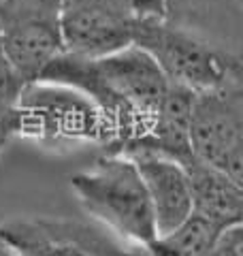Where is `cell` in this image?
Here are the masks:
<instances>
[{"label": "cell", "mask_w": 243, "mask_h": 256, "mask_svg": "<svg viewBox=\"0 0 243 256\" xmlns=\"http://www.w3.org/2000/svg\"><path fill=\"white\" fill-rule=\"evenodd\" d=\"M132 45L194 94L243 86L239 0H164L162 20L134 24Z\"/></svg>", "instance_id": "6da1fadb"}, {"label": "cell", "mask_w": 243, "mask_h": 256, "mask_svg": "<svg viewBox=\"0 0 243 256\" xmlns=\"http://www.w3.org/2000/svg\"><path fill=\"white\" fill-rule=\"evenodd\" d=\"M38 82L75 88L90 98L111 132L104 152H120L148 137L171 84L154 58L134 45L102 58L62 54Z\"/></svg>", "instance_id": "7a4b0ae2"}, {"label": "cell", "mask_w": 243, "mask_h": 256, "mask_svg": "<svg viewBox=\"0 0 243 256\" xmlns=\"http://www.w3.org/2000/svg\"><path fill=\"white\" fill-rule=\"evenodd\" d=\"M70 188L94 220L130 246H148L156 239L148 190L132 158L104 152L72 175Z\"/></svg>", "instance_id": "3957f363"}, {"label": "cell", "mask_w": 243, "mask_h": 256, "mask_svg": "<svg viewBox=\"0 0 243 256\" xmlns=\"http://www.w3.org/2000/svg\"><path fill=\"white\" fill-rule=\"evenodd\" d=\"M18 137L38 143L92 141L107 148L111 132L100 111L75 88L34 82L18 100Z\"/></svg>", "instance_id": "277c9868"}, {"label": "cell", "mask_w": 243, "mask_h": 256, "mask_svg": "<svg viewBox=\"0 0 243 256\" xmlns=\"http://www.w3.org/2000/svg\"><path fill=\"white\" fill-rule=\"evenodd\" d=\"M0 50L24 86L64 54L60 0H0Z\"/></svg>", "instance_id": "5b68a950"}, {"label": "cell", "mask_w": 243, "mask_h": 256, "mask_svg": "<svg viewBox=\"0 0 243 256\" xmlns=\"http://www.w3.org/2000/svg\"><path fill=\"white\" fill-rule=\"evenodd\" d=\"M190 150L196 160L243 184V86L194 94Z\"/></svg>", "instance_id": "8992f818"}, {"label": "cell", "mask_w": 243, "mask_h": 256, "mask_svg": "<svg viewBox=\"0 0 243 256\" xmlns=\"http://www.w3.org/2000/svg\"><path fill=\"white\" fill-rule=\"evenodd\" d=\"M0 237L20 256H128V248L94 224L32 216L0 222Z\"/></svg>", "instance_id": "52a82bcc"}, {"label": "cell", "mask_w": 243, "mask_h": 256, "mask_svg": "<svg viewBox=\"0 0 243 256\" xmlns=\"http://www.w3.org/2000/svg\"><path fill=\"white\" fill-rule=\"evenodd\" d=\"M64 54L102 58L132 45V0H60Z\"/></svg>", "instance_id": "ba28073f"}, {"label": "cell", "mask_w": 243, "mask_h": 256, "mask_svg": "<svg viewBox=\"0 0 243 256\" xmlns=\"http://www.w3.org/2000/svg\"><path fill=\"white\" fill-rule=\"evenodd\" d=\"M136 169L148 190L156 237L171 233L192 216L190 184L184 166L156 154H132Z\"/></svg>", "instance_id": "9c48e42d"}, {"label": "cell", "mask_w": 243, "mask_h": 256, "mask_svg": "<svg viewBox=\"0 0 243 256\" xmlns=\"http://www.w3.org/2000/svg\"><path fill=\"white\" fill-rule=\"evenodd\" d=\"M194 92L180 84H168L164 100L152 124L148 137L122 148L118 154H156L184 164L192 158L190 150V109Z\"/></svg>", "instance_id": "30bf717a"}, {"label": "cell", "mask_w": 243, "mask_h": 256, "mask_svg": "<svg viewBox=\"0 0 243 256\" xmlns=\"http://www.w3.org/2000/svg\"><path fill=\"white\" fill-rule=\"evenodd\" d=\"M190 184L192 214L205 218L220 230L241 224L243 214V188L228 175L214 169L196 158L182 164Z\"/></svg>", "instance_id": "8fae6325"}, {"label": "cell", "mask_w": 243, "mask_h": 256, "mask_svg": "<svg viewBox=\"0 0 243 256\" xmlns=\"http://www.w3.org/2000/svg\"><path fill=\"white\" fill-rule=\"evenodd\" d=\"M241 250H243V230L241 224H237V226L222 230L214 242V246L202 256H241Z\"/></svg>", "instance_id": "7c38bea8"}, {"label": "cell", "mask_w": 243, "mask_h": 256, "mask_svg": "<svg viewBox=\"0 0 243 256\" xmlns=\"http://www.w3.org/2000/svg\"><path fill=\"white\" fill-rule=\"evenodd\" d=\"M18 137L15 134V128L11 126V124H4V122H0V152H2L9 143Z\"/></svg>", "instance_id": "4fadbf2b"}, {"label": "cell", "mask_w": 243, "mask_h": 256, "mask_svg": "<svg viewBox=\"0 0 243 256\" xmlns=\"http://www.w3.org/2000/svg\"><path fill=\"white\" fill-rule=\"evenodd\" d=\"M0 256H20V254L15 252L13 248H11L9 244H6L2 237H0Z\"/></svg>", "instance_id": "5bb4252c"}, {"label": "cell", "mask_w": 243, "mask_h": 256, "mask_svg": "<svg viewBox=\"0 0 243 256\" xmlns=\"http://www.w3.org/2000/svg\"><path fill=\"white\" fill-rule=\"evenodd\" d=\"M4 68H9V64H6V60H4V56H2V50H0V73H2Z\"/></svg>", "instance_id": "9a60e30c"}]
</instances>
